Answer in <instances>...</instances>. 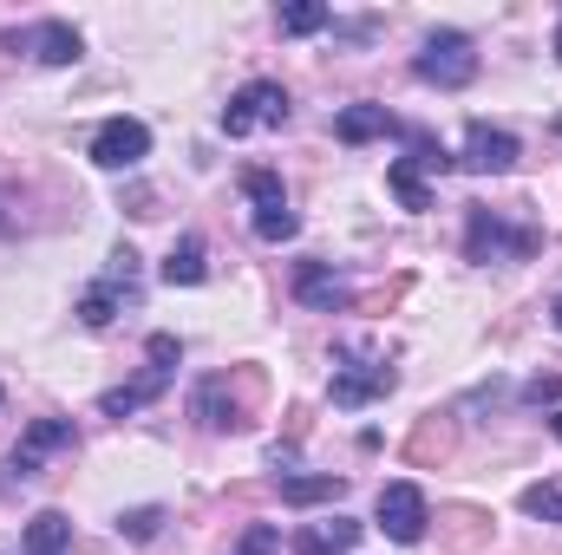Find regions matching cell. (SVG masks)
I'll return each mask as SVG.
<instances>
[{"instance_id": "obj_1", "label": "cell", "mask_w": 562, "mask_h": 555, "mask_svg": "<svg viewBox=\"0 0 562 555\" xmlns=\"http://www.w3.org/2000/svg\"><path fill=\"white\" fill-rule=\"evenodd\" d=\"M262 373L256 366H229V373H210V380H196V393H190V418L203 424V431H249L256 412H262Z\"/></svg>"}, {"instance_id": "obj_2", "label": "cell", "mask_w": 562, "mask_h": 555, "mask_svg": "<svg viewBox=\"0 0 562 555\" xmlns=\"http://www.w3.org/2000/svg\"><path fill=\"white\" fill-rule=\"evenodd\" d=\"M144 360H150V366H144L132 386H112V393L99 399L105 418H132V412H144L150 399H164V386H170L177 366H183V340H177V333H150V340H144Z\"/></svg>"}, {"instance_id": "obj_3", "label": "cell", "mask_w": 562, "mask_h": 555, "mask_svg": "<svg viewBox=\"0 0 562 555\" xmlns=\"http://www.w3.org/2000/svg\"><path fill=\"white\" fill-rule=\"evenodd\" d=\"M537 249H543V229H530V223H510V216H497V209L471 203V216H464V256H471V262H497V256H510V262H530Z\"/></svg>"}, {"instance_id": "obj_4", "label": "cell", "mask_w": 562, "mask_h": 555, "mask_svg": "<svg viewBox=\"0 0 562 555\" xmlns=\"http://www.w3.org/2000/svg\"><path fill=\"white\" fill-rule=\"evenodd\" d=\"M138 294H144L138 256L119 242V249L105 256V275H99L92 287H86V294H79V320H86V327H112V320H119V314H125Z\"/></svg>"}, {"instance_id": "obj_5", "label": "cell", "mask_w": 562, "mask_h": 555, "mask_svg": "<svg viewBox=\"0 0 562 555\" xmlns=\"http://www.w3.org/2000/svg\"><path fill=\"white\" fill-rule=\"evenodd\" d=\"M413 79L438 86V92H464V86L477 79V53H471V33H458V26H438V33H425L419 59H413Z\"/></svg>"}, {"instance_id": "obj_6", "label": "cell", "mask_w": 562, "mask_h": 555, "mask_svg": "<svg viewBox=\"0 0 562 555\" xmlns=\"http://www.w3.org/2000/svg\"><path fill=\"white\" fill-rule=\"evenodd\" d=\"M276 125H288V92H281L276 79H249V86L223 105V132H229V138L276 132Z\"/></svg>"}, {"instance_id": "obj_7", "label": "cell", "mask_w": 562, "mask_h": 555, "mask_svg": "<svg viewBox=\"0 0 562 555\" xmlns=\"http://www.w3.org/2000/svg\"><path fill=\"white\" fill-rule=\"evenodd\" d=\"M373 517H380V530L393 536V543H425V530H431V503H425L419 484H380V503H373Z\"/></svg>"}, {"instance_id": "obj_8", "label": "cell", "mask_w": 562, "mask_h": 555, "mask_svg": "<svg viewBox=\"0 0 562 555\" xmlns=\"http://www.w3.org/2000/svg\"><path fill=\"white\" fill-rule=\"evenodd\" d=\"M243 190H249V203H256V236L262 242H294L301 236V216L288 209V190H281L276 170H243Z\"/></svg>"}, {"instance_id": "obj_9", "label": "cell", "mask_w": 562, "mask_h": 555, "mask_svg": "<svg viewBox=\"0 0 562 555\" xmlns=\"http://www.w3.org/2000/svg\"><path fill=\"white\" fill-rule=\"evenodd\" d=\"M393 386H400V373H393L386 360H353V366H334V380H327V399H334L340 412H360V406L386 399Z\"/></svg>"}, {"instance_id": "obj_10", "label": "cell", "mask_w": 562, "mask_h": 555, "mask_svg": "<svg viewBox=\"0 0 562 555\" xmlns=\"http://www.w3.org/2000/svg\"><path fill=\"white\" fill-rule=\"evenodd\" d=\"M144 157H150V125L144 118H105L99 132H92V163L99 170H138Z\"/></svg>"}, {"instance_id": "obj_11", "label": "cell", "mask_w": 562, "mask_h": 555, "mask_svg": "<svg viewBox=\"0 0 562 555\" xmlns=\"http://www.w3.org/2000/svg\"><path fill=\"white\" fill-rule=\"evenodd\" d=\"M517 157H524V144L510 138L504 125H484V118H471L458 170H471V177H504V170H517Z\"/></svg>"}, {"instance_id": "obj_12", "label": "cell", "mask_w": 562, "mask_h": 555, "mask_svg": "<svg viewBox=\"0 0 562 555\" xmlns=\"http://www.w3.org/2000/svg\"><path fill=\"white\" fill-rule=\"evenodd\" d=\"M7 46L33 53L40 66H79V53H86V39H79L72 20H33L26 33H7Z\"/></svg>"}, {"instance_id": "obj_13", "label": "cell", "mask_w": 562, "mask_h": 555, "mask_svg": "<svg viewBox=\"0 0 562 555\" xmlns=\"http://www.w3.org/2000/svg\"><path fill=\"white\" fill-rule=\"evenodd\" d=\"M72 444H79L72 418H33V424L20 431V444H13V477H40V464H46L53 451H72Z\"/></svg>"}, {"instance_id": "obj_14", "label": "cell", "mask_w": 562, "mask_h": 555, "mask_svg": "<svg viewBox=\"0 0 562 555\" xmlns=\"http://www.w3.org/2000/svg\"><path fill=\"white\" fill-rule=\"evenodd\" d=\"M438 543L458 555L484 550L491 543V510H477V503H451V510H438Z\"/></svg>"}, {"instance_id": "obj_15", "label": "cell", "mask_w": 562, "mask_h": 555, "mask_svg": "<svg viewBox=\"0 0 562 555\" xmlns=\"http://www.w3.org/2000/svg\"><path fill=\"white\" fill-rule=\"evenodd\" d=\"M334 138L340 144H373V138H406V125L386 112V105H347L334 118Z\"/></svg>"}, {"instance_id": "obj_16", "label": "cell", "mask_w": 562, "mask_h": 555, "mask_svg": "<svg viewBox=\"0 0 562 555\" xmlns=\"http://www.w3.org/2000/svg\"><path fill=\"white\" fill-rule=\"evenodd\" d=\"M294 301H301V307H321V314L353 307V294L334 281V269H327V262H301V269H294Z\"/></svg>"}, {"instance_id": "obj_17", "label": "cell", "mask_w": 562, "mask_h": 555, "mask_svg": "<svg viewBox=\"0 0 562 555\" xmlns=\"http://www.w3.org/2000/svg\"><path fill=\"white\" fill-rule=\"evenodd\" d=\"M360 550V523L353 517H327V523H307L294 536V555H353Z\"/></svg>"}, {"instance_id": "obj_18", "label": "cell", "mask_w": 562, "mask_h": 555, "mask_svg": "<svg viewBox=\"0 0 562 555\" xmlns=\"http://www.w3.org/2000/svg\"><path fill=\"white\" fill-rule=\"evenodd\" d=\"M451 457V418L425 412L419 424H413V438H406V464H419V471H438Z\"/></svg>"}, {"instance_id": "obj_19", "label": "cell", "mask_w": 562, "mask_h": 555, "mask_svg": "<svg viewBox=\"0 0 562 555\" xmlns=\"http://www.w3.org/2000/svg\"><path fill=\"white\" fill-rule=\"evenodd\" d=\"M347 497V477H281V503L288 510H314V503H340Z\"/></svg>"}, {"instance_id": "obj_20", "label": "cell", "mask_w": 562, "mask_h": 555, "mask_svg": "<svg viewBox=\"0 0 562 555\" xmlns=\"http://www.w3.org/2000/svg\"><path fill=\"white\" fill-rule=\"evenodd\" d=\"M157 275L170 281V287H196V281L210 275V262H203V236H177L170 242V256H164V269Z\"/></svg>"}, {"instance_id": "obj_21", "label": "cell", "mask_w": 562, "mask_h": 555, "mask_svg": "<svg viewBox=\"0 0 562 555\" xmlns=\"http://www.w3.org/2000/svg\"><path fill=\"white\" fill-rule=\"evenodd\" d=\"M386 190H393V196H400V203H406L413 216H425V209H431V190H425V170L413 163V157H393V163H386Z\"/></svg>"}, {"instance_id": "obj_22", "label": "cell", "mask_w": 562, "mask_h": 555, "mask_svg": "<svg viewBox=\"0 0 562 555\" xmlns=\"http://www.w3.org/2000/svg\"><path fill=\"white\" fill-rule=\"evenodd\" d=\"M66 550H72V523L59 510H40L26 523V555H66Z\"/></svg>"}, {"instance_id": "obj_23", "label": "cell", "mask_w": 562, "mask_h": 555, "mask_svg": "<svg viewBox=\"0 0 562 555\" xmlns=\"http://www.w3.org/2000/svg\"><path fill=\"white\" fill-rule=\"evenodd\" d=\"M276 26L288 39H307V33H327L334 26V7H321V0H288L276 13Z\"/></svg>"}, {"instance_id": "obj_24", "label": "cell", "mask_w": 562, "mask_h": 555, "mask_svg": "<svg viewBox=\"0 0 562 555\" xmlns=\"http://www.w3.org/2000/svg\"><path fill=\"white\" fill-rule=\"evenodd\" d=\"M517 510L524 517H543V523H562V484H524Z\"/></svg>"}, {"instance_id": "obj_25", "label": "cell", "mask_w": 562, "mask_h": 555, "mask_svg": "<svg viewBox=\"0 0 562 555\" xmlns=\"http://www.w3.org/2000/svg\"><path fill=\"white\" fill-rule=\"evenodd\" d=\"M157 530H164V510H157V503H144V510H125V517H119V536H132V543H150Z\"/></svg>"}, {"instance_id": "obj_26", "label": "cell", "mask_w": 562, "mask_h": 555, "mask_svg": "<svg viewBox=\"0 0 562 555\" xmlns=\"http://www.w3.org/2000/svg\"><path fill=\"white\" fill-rule=\"evenodd\" d=\"M276 550H281L276 523H249V530H243V543H236V555H276Z\"/></svg>"}, {"instance_id": "obj_27", "label": "cell", "mask_w": 562, "mask_h": 555, "mask_svg": "<svg viewBox=\"0 0 562 555\" xmlns=\"http://www.w3.org/2000/svg\"><path fill=\"white\" fill-rule=\"evenodd\" d=\"M557 399H562V373H537L524 386V406H557Z\"/></svg>"}, {"instance_id": "obj_28", "label": "cell", "mask_w": 562, "mask_h": 555, "mask_svg": "<svg viewBox=\"0 0 562 555\" xmlns=\"http://www.w3.org/2000/svg\"><path fill=\"white\" fill-rule=\"evenodd\" d=\"M550 314H557V333H562V294H557V307H550Z\"/></svg>"}, {"instance_id": "obj_29", "label": "cell", "mask_w": 562, "mask_h": 555, "mask_svg": "<svg viewBox=\"0 0 562 555\" xmlns=\"http://www.w3.org/2000/svg\"><path fill=\"white\" fill-rule=\"evenodd\" d=\"M550 132H557V138H562V112H557V118H550Z\"/></svg>"}, {"instance_id": "obj_30", "label": "cell", "mask_w": 562, "mask_h": 555, "mask_svg": "<svg viewBox=\"0 0 562 555\" xmlns=\"http://www.w3.org/2000/svg\"><path fill=\"white\" fill-rule=\"evenodd\" d=\"M550 431H557V438H562V412H557V418H550Z\"/></svg>"}, {"instance_id": "obj_31", "label": "cell", "mask_w": 562, "mask_h": 555, "mask_svg": "<svg viewBox=\"0 0 562 555\" xmlns=\"http://www.w3.org/2000/svg\"><path fill=\"white\" fill-rule=\"evenodd\" d=\"M557 59H562V20H557Z\"/></svg>"}, {"instance_id": "obj_32", "label": "cell", "mask_w": 562, "mask_h": 555, "mask_svg": "<svg viewBox=\"0 0 562 555\" xmlns=\"http://www.w3.org/2000/svg\"><path fill=\"white\" fill-rule=\"evenodd\" d=\"M0 399H7V386H0Z\"/></svg>"}]
</instances>
